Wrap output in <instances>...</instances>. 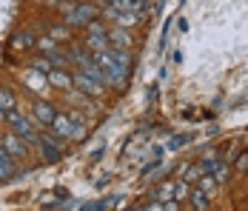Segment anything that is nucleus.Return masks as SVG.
Instances as JSON below:
<instances>
[{"label": "nucleus", "mask_w": 248, "mask_h": 211, "mask_svg": "<svg viewBox=\"0 0 248 211\" xmlns=\"http://www.w3.org/2000/svg\"><path fill=\"white\" fill-rule=\"evenodd\" d=\"M94 63H97L100 69H103V77H106V86H117V89H123L125 86V74L117 63H114V54L106 49V51H97L94 54Z\"/></svg>", "instance_id": "obj_1"}, {"label": "nucleus", "mask_w": 248, "mask_h": 211, "mask_svg": "<svg viewBox=\"0 0 248 211\" xmlns=\"http://www.w3.org/2000/svg\"><path fill=\"white\" fill-rule=\"evenodd\" d=\"M51 129H54V137H75V140H83L86 137V129L83 126H77L72 123L69 114H54V123H51Z\"/></svg>", "instance_id": "obj_2"}, {"label": "nucleus", "mask_w": 248, "mask_h": 211, "mask_svg": "<svg viewBox=\"0 0 248 211\" xmlns=\"http://www.w3.org/2000/svg\"><path fill=\"white\" fill-rule=\"evenodd\" d=\"M6 120H9V126H12V131L17 134V137H23L26 143H37V131L31 129V123L23 117V114H17V112H6Z\"/></svg>", "instance_id": "obj_3"}, {"label": "nucleus", "mask_w": 248, "mask_h": 211, "mask_svg": "<svg viewBox=\"0 0 248 211\" xmlns=\"http://www.w3.org/2000/svg\"><path fill=\"white\" fill-rule=\"evenodd\" d=\"M86 29H89V37H86V49H89V51H94V54H97V51H106V49H108V37H106L103 26L92 20V23L86 26Z\"/></svg>", "instance_id": "obj_4"}, {"label": "nucleus", "mask_w": 248, "mask_h": 211, "mask_svg": "<svg viewBox=\"0 0 248 211\" xmlns=\"http://www.w3.org/2000/svg\"><path fill=\"white\" fill-rule=\"evenodd\" d=\"M66 17H69V26H89L92 23V17H94V6H89V3H77Z\"/></svg>", "instance_id": "obj_5"}, {"label": "nucleus", "mask_w": 248, "mask_h": 211, "mask_svg": "<svg viewBox=\"0 0 248 211\" xmlns=\"http://www.w3.org/2000/svg\"><path fill=\"white\" fill-rule=\"evenodd\" d=\"M72 80H75V86H80L86 94H103V86H100L97 80H92L86 71H77V74H72Z\"/></svg>", "instance_id": "obj_6"}, {"label": "nucleus", "mask_w": 248, "mask_h": 211, "mask_svg": "<svg viewBox=\"0 0 248 211\" xmlns=\"http://www.w3.org/2000/svg\"><path fill=\"white\" fill-rule=\"evenodd\" d=\"M46 80H49L51 86H57V89H72V86H75L72 71H66V69H51L49 74H46Z\"/></svg>", "instance_id": "obj_7"}, {"label": "nucleus", "mask_w": 248, "mask_h": 211, "mask_svg": "<svg viewBox=\"0 0 248 211\" xmlns=\"http://www.w3.org/2000/svg\"><path fill=\"white\" fill-rule=\"evenodd\" d=\"M106 17H108V20H114L120 29H128V26L137 23V15H131V12H120V9H114V6H108Z\"/></svg>", "instance_id": "obj_8"}, {"label": "nucleus", "mask_w": 248, "mask_h": 211, "mask_svg": "<svg viewBox=\"0 0 248 211\" xmlns=\"http://www.w3.org/2000/svg\"><path fill=\"white\" fill-rule=\"evenodd\" d=\"M106 37H108V43H114L117 51H128V49H131V37L125 34L120 26H117V29H108V32H106Z\"/></svg>", "instance_id": "obj_9"}, {"label": "nucleus", "mask_w": 248, "mask_h": 211, "mask_svg": "<svg viewBox=\"0 0 248 211\" xmlns=\"http://www.w3.org/2000/svg\"><path fill=\"white\" fill-rule=\"evenodd\" d=\"M37 146H40V154H43V160H46V163H57V160H60V148H57V143H54V140L40 137Z\"/></svg>", "instance_id": "obj_10"}, {"label": "nucleus", "mask_w": 248, "mask_h": 211, "mask_svg": "<svg viewBox=\"0 0 248 211\" xmlns=\"http://www.w3.org/2000/svg\"><path fill=\"white\" fill-rule=\"evenodd\" d=\"M54 114H57V112L51 109L49 103H37V106H34V120H37L40 126H51V123H54Z\"/></svg>", "instance_id": "obj_11"}, {"label": "nucleus", "mask_w": 248, "mask_h": 211, "mask_svg": "<svg viewBox=\"0 0 248 211\" xmlns=\"http://www.w3.org/2000/svg\"><path fill=\"white\" fill-rule=\"evenodd\" d=\"M3 148H6L12 157H23V154H26V143L20 140L17 134H9V137L3 140Z\"/></svg>", "instance_id": "obj_12"}, {"label": "nucleus", "mask_w": 248, "mask_h": 211, "mask_svg": "<svg viewBox=\"0 0 248 211\" xmlns=\"http://www.w3.org/2000/svg\"><path fill=\"white\" fill-rule=\"evenodd\" d=\"M9 177H15V163H12V154L0 146V183Z\"/></svg>", "instance_id": "obj_13"}, {"label": "nucleus", "mask_w": 248, "mask_h": 211, "mask_svg": "<svg viewBox=\"0 0 248 211\" xmlns=\"http://www.w3.org/2000/svg\"><path fill=\"white\" fill-rule=\"evenodd\" d=\"M69 60H75L80 69H86L89 63H94V57H92V51L89 49H83V46H77V49H72V54H69Z\"/></svg>", "instance_id": "obj_14"}, {"label": "nucleus", "mask_w": 248, "mask_h": 211, "mask_svg": "<svg viewBox=\"0 0 248 211\" xmlns=\"http://www.w3.org/2000/svg\"><path fill=\"white\" fill-rule=\"evenodd\" d=\"M188 197H191V206H194V211H205V209H208V194H205L202 188H194Z\"/></svg>", "instance_id": "obj_15"}, {"label": "nucleus", "mask_w": 248, "mask_h": 211, "mask_svg": "<svg viewBox=\"0 0 248 211\" xmlns=\"http://www.w3.org/2000/svg\"><path fill=\"white\" fill-rule=\"evenodd\" d=\"M143 6H146L143 0H114V9H120V12H131V15H137Z\"/></svg>", "instance_id": "obj_16"}, {"label": "nucleus", "mask_w": 248, "mask_h": 211, "mask_svg": "<svg viewBox=\"0 0 248 211\" xmlns=\"http://www.w3.org/2000/svg\"><path fill=\"white\" fill-rule=\"evenodd\" d=\"M0 112L6 114V112H15V94L9 92V89H0Z\"/></svg>", "instance_id": "obj_17"}, {"label": "nucleus", "mask_w": 248, "mask_h": 211, "mask_svg": "<svg viewBox=\"0 0 248 211\" xmlns=\"http://www.w3.org/2000/svg\"><path fill=\"white\" fill-rule=\"evenodd\" d=\"M29 69L34 71V74H43V77H46V74L51 71V60H49V57H37V60H31V66H29Z\"/></svg>", "instance_id": "obj_18"}, {"label": "nucleus", "mask_w": 248, "mask_h": 211, "mask_svg": "<svg viewBox=\"0 0 248 211\" xmlns=\"http://www.w3.org/2000/svg\"><path fill=\"white\" fill-rule=\"evenodd\" d=\"M191 194V183H186V180H180V183H174V200L180 203V200H186Z\"/></svg>", "instance_id": "obj_19"}, {"label": "nucleus", "mask_w": 248, "mask_h": 211, "mask_svg": "<svg viewBox=\"0 0 248 211\" xmlns=\"http://www.w3.org/2000/svg\"><path fill=\"white\" fill-rule=\"evenodd\" d=\"M34 46L40 49V51H43L46 57H49V54H54V51H57V43H54V37H40V40H37Z\"/></svg>", "instance_id": "obj_20"}, {"label": "nucleus", "mask_w": 248, "mask_h": 211, "mask_svg": "<svg viewBox=\"0 0 248 211\" xmlns=\"http://www.w3.org/2000/svg\"><path fill=\"white\" fill-rule=\"evenodd\" d=\"M200 188H202V191H205V194H208V191H214V186H217V180H214V177H211V174H200Z\"/></svg>", "instance_id": "obj_21"}, {"label": "nucleus", "mask_w": 248, "mask_h": 211, "mask_svg": "<svg viewBox=\"0 0 248 211\" xmlns=\"http://www.w3.org/2000/svg\"><path fill=\"white\" fill-rule=\"evenodd\" d=\"M31 43H34L31 34H17L15 37V49H31Z\"/></svg>", "instance_id": "obj_22"}, {"label": "nucleus", "mask_w": 248, "mask_h": 211, "mask_svg": "<svg viewBox=\"0 0 248 211\" xmlns=\"http://www.w3.org/2000/svg\"><path fill=\"white\" fill-rule=\"evenodd\" d=\"M200 174H202V171H200V165H194V168H188V171H186V177H183V180H186V183H194V180H200Z\"/></svg>", "instance_id": "obj_23"}, {"label": "nucleus", "mask_w": 248, "mask_h": 211, "mask_svg": "<svg viewBox=\"0 0 248 211\" xmlns=\"http://www.w3.org/2000/svg\"><path fill=\"white\" fill-rule=\"evenodd\" d=\"M186 143H191V134H180V137H174L171 148H180V146H186Z\"/></svg>", "instance_id": "obj_24"}, {"label": "nucleus", "mask_w": 248, "mask_h": 211, "mask_svg": "<svg viewBox=\"0 0 248 211\" xmlns=\"http://www.w3.org/2000/svg\"><path fill=\"white\" fill-rule=\"evenodd\" d=\"M237 168L248 174V151H243V154H240V160H237Z\"/></svg>", "instance_id": "obj_25"}, {"label": "nucleus", "mask_w": 248, "mask_h": 211, "mask_svg": "<svg viewBox=\"0 0 248 211\" xmlns=\"http://www.w3.org/2000/svg\"><path fill=\"white\" fill-rule=\"evenodd\" d=\"M51 37H69V29H51Z\"/></svg>", "instance_id": "obj_26"}, {"label": "nucleus", "mask_w": 248, "mask_h": 211, "mask_svg": "<svg viewBox=\"0 0 248 211\" xmlns=\"http://www.w3.org/2000/svg\"><path fill=\"white\" fill-rule=\"evenodd\" d=\"M146 211H163V203H149V209Z\"/></svg>", "instance_id": "obj_27"}, {"label": "nucleus", "mask_w": 248, "mask_h": 211, "mask_svg": "<svg viewBox=\"0 0 248 211\" xmlns=\"http://www.w3.org/2000/svg\"><path fill=\"white\" fill-rule=\"evenodd\" d=\"M100 157H103V148H94V154H92V163H97Z\"/></svg>", "instance_id": "obj_28"}, {"label": "nucleus", "mask_w": 248, "mask_h": 211, "mask_svg": "<svg viewBox=\"0 0 248 211\" xmlns=\"http://www.w3.org/2000/svg\"><path fill=\"white\" fill-rule=\"evenodd\" d=\"M134 211H146V209H134Z\"/></svg>", "instance_id": "obj_29"}]
</instances>
